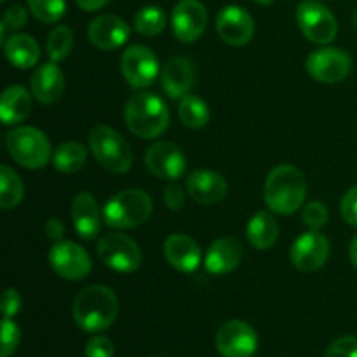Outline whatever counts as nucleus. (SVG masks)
Segmentation results:
<instances>
[{"label":"nucleus","mask_w":357,"mask_h":357,"mask_svg":"<svg viewBox=\"0 0 357 357\" xmlns=\"http://www.w3.org/2000/svg\"><path fill=\"white\" fill-rule=\"evenodd\" d=\"M305 195L307 181L298 167L282 164L268 173L264 199L271 211L278 215H291L302 208Z\"/></svg>","instance_id":"1"},{"label":"nucleus","mask_w":357,"mask_h":357,"mask_svg":"<svg viewBox=\"0 0 357 357\" xmlns=\"http://www.w3.org/2000/svg\"><path fill=\"white\" fill-rule=\"evenodd\" d=\"M119 314L117 295L101 284L89 286L73 302V319L80 330L98 333L110 326Z\"/></svg>","instance_id":"2"},{"label":"nucleus","mask_w":357,"mask_h":357,"mask_svg":"<svg viewBox=\"0 0 357 357\" xmlns=\"http://www.w3.org/2000/svg\"><path fill=\"white\" fill-rule=\"evenodd\" d=\"M124 119L129 131L143 139L162 135L169 124V110L162 98L153 93L132 94L124 108Z\"/></svg>","instance_id":"3"},{"label":"nucleus","mask_w":357,"mask_h":357,"mask_svg":"<svg viewBox=\"0 0 357 357\" xmlns=\"http://www.w3.org/2000/svg\"><path fill=\"white\" fill-rule=\"evenodd\" d=\"M152 209V199L145 190L129 188L115 194L105 204L103 218L112 229H135L150 218Z\"/></svg>","instance_id":"4"},{"label":"nucleus","mask_w":357,"mask_h":357,"mask_svg":"<svg viewBox=\"0 0 357 357\" xmlns=\"http://www.w3.org/2000/svg\"><path fill=\"white\" fill-rule=\"evenodd\" d=\"M89 149L98 162L115 174L128 173L132 166V153L128 142L115 129L96 126L89 132Z\"/></svg>","instance_id":"5"},{"label":"nucleus","mask_w":357,"mask_h":357,"mask_svg":"<svg viewBox=\"0 0 357 357\" xmlns=\"http://www.w3.org/2000/svg\"><path fill=\"white\" fill-rule=\"evenodd\" d=\"M9 155L20 166L28 169H40L51 159V143L47 136L37 128L23 126L16 128L6 138Z\"/></svg>","instance_id":"6"},{"label":"nucleus","mask_w":357,"mask_h":357,"mask_svg":"<svg viewBox=\"0 0 357 357\" xmlns=\"http://www.w3.org/2000/svg\"><path fill=\"white\" fill-rule=\"evenodd\" d=\"M98 257L108 268L122 274H131L142 265L138 244L126 234L110 232L98 239Z\"/></svg>","instance_id":"7"},{"label":"nucleus","mask_w":357,"mask_h":357,"mask_svg":"<svg viewBox=\"0 0 357 357\" xmlns=\"http://www.w3.org/2000/svg\"><path fill=\"white\" fill-rule=\"evenodd\" d=\"M296 21L302 33L314 44H330L337 37L338 24L333 13L316 0H303L300 3Z\"/></svg>","instance_id":"8"},{"label":"nucleus","mask_w":357,"mask_h":357,"mask_svg":"<svg viewBox=\"0 0 357 357\" xmlns=\"http://www.w3.org/2000/svg\"><path fill=\"white\" fill-rule=\"evenodd\" d=\"M305 66L310 77L317 82L337 84L351 73L352 59L338 47H321L310 52Z\"/></svg>","instance_id":"9"},{"label":"nucleus","mask_w":357,"mask_h":357,"mask_svg":"<svg viewBox=\"0 0 357 357\" xmlns=\"http://www.w3.org/2000/svg\"><path fill=\"white\" fill-rule=\"evenodd\" d=\"M121 72L129 86L142 89L152 86L159 75V61L146 45H131L121 58Z\"/></svg>","instance_id":"10"},{"label":"nucleus","mask_w":357,"mask_h":357,"mask_svg":"<svg viewBox=\"0 0 357 357\" xmlns=\"http://www.w3.org/2000/svg\"><path fill=\"white\" fill-rule=\"evenodd\" d=\"M51 268L63 279L68 281H80L87 278L91 272V258L84 248L72 241L54 243L49 253Z\"/></svg>","instance_id":"11"},{"label":"nucleus","mask_w":357,"mask_h":357,"mask_svg":"<svg viewBox=\"0 0 357 357\" xmlns=\"http://www.w3.org/2000/svg\"><path fill=\"white\" fill-rule=\"evenodd\" d=\"M216 349L222 357H253L258 349L257 331L244 321H229L218 330Z\"/></svg>","instance_id":"12"},{"label":"nucleus","mask_w":357,"mask_h":357,"mask_svg":"<svg viewBox=\"0 0 357 357\" xmlns=\"http://www.w3.org/2000/svg\"><path fill=\"white\" fill-rule=\"evenodd\" d=\"M330 257V241L319 230H310L293 243L289 258L302 272H316L324 267Z\"/></svg>","instance_id":"13"},{"label":"nucleus","mask_w":357,"mask_h":357,"mask_svg":"<svg viewBox=\"0 0 357 357\" xmlns=\"http://www.w3.org/2000/svg\"><path fill=\"white\" fill-rule=\"evenodd\" d=\"M208 10L199 0H180L171 14V26L178 40L190 44L206 30Z\"/></svg>","instance_id":"14"},{"label":"nucleus","mask_w":357,"mask_h":357,"mask_svg":"<svg viewBox=\"0 0 357 357\" xmlns=\"http://www.w3.org/2000/svg\"><path fill=\"white\" fill-rule=\"evenodd\" d=\"M145 164L153 176L174 181L185 173L187 160L178 145L171 142H157L146 150Z\"/></svg>","instance_id":"15"},{"label":"nucleus","mask_w":357,"mask_h":357,"mask_svg":"<svg viewBox=\"0 0 357 357\" xmlns=\"http://www.w3.org/2000/svg\"><path fill=\"white\" fill-rule=\"evenodd\" d=\"M216 31L229 45H244L253 38L255 21L243 7L229 6L216 16Z\"/></svg>","instance_id":"16"},{"label":"nucleus","mask_w":357,"mask_h":357,"mask_svg":"<svg viewBox=\"0 0 357 357\" xmlns=\"http://www.w3.org/2000/svg\"><path fill=\"white\" fill-rule=\"evenodd\" d=\"M129 33H131L129 24L122 17L114 16V14H101V16L94 17L87 28L89 40L103 51L124 45L128 42Z\"/></svg>","instance_id":"17"},{"label":"nucleus","mask_w":357,"mask_h":357,"mask_svg":"<svg viewBox=\"0 0 357 357\" xmlns=\"http://www.w3.org/2000/svg\"><path fill=\"white\" fill-rule=\"evenodd\" d=\"M229 190L225 178L216 171L197 169L188 176L187 192L199 204H216L223 201Z\"/></svg>","instance_id":"18"},{"label":"nucleus","mask_w":357,"mask_h":357,"mask_svg":"<svg viewBox=\"0 0 357 357\" xmlns=\"http://www.w3.org/2000/svg\"><path fill=\"white\" fill-rule=\"evenodd\" d=\"M195 80V70L194 65L188 58L183 56H176L171 58L166 63L160 73V86L162 91L173 100L183 98L190 93L192 86Z\"/></svg>","instance_id":"19"},{"label":"nucleus","mask_w":357,"mask_h":357,"mask_svg":"<svg viewBox=\"0 0 357 357\" xmlns=\"http://www.w3.org/2000/svg\"><path fill=\"white\" fill-rule=\"evenodd\" d=\"M243 244L236 237H222L215 241L206 255V271L213 275H225L239 267L243 260Z\"/></svg>","instance_id":"20"},{"label":"nucleus","mask_w":357,"mask_h":357,"mask_svg":"<svg viewBox=\"0 0 357 357\" xmlns=\"http://www.w3.org/2000/svg\"><path fill=\"white\" fill-rule=\"evenodd\" d=\"M30 87L31 94L38 103L51 105L61 98L63 89H65V77L54 61L45 63L33 72Z\"/></svg>","instance_id":"21"},{"label":"nucleus","mask_w":357,"mask_h":357,"mask_svg":"<svg viewBox=\"0 0 357 357\" xmlns=\"http://www.w3.org/2000/svg\"><path fill=\"white\" fill-rule=\"evenodd\" d=\"M164 257L180 272H194L201 264V250L192 237L173 234L164 243Z\"/></svg>","instance_id":"22"},{"label":"nucleus","mask_w":357,"mask_h":357,"mask_svg":"<svg viewBox=\"0 0 357 357\" xmlns=\"http://www.w3.org/2000/svg\"><path fill=\"white\" fill-rule=\"evenodd\" d=\"M72 220L82 239H94L101 229V215L96 201L89 192H80L72 202Z\"/></svg>","instance_id":"23"},{"label":"nucleus","mask_w":357,"mask_h":357,"mask_svg":"<svg viewBox=\"0 0 357 357\" xmlns=\"http://www.w3.org/2000/svg\"><path fill=\"white\" fill-rule=\"evenodd\" d=\"M3 52L10 65L20 70L31 68L40 59V47H38L37 40L26 33H17L7 38Z\"/></svg>","instance_id":"24"},{"label":"nucleus","mask_w":357,"mask_h":357,"mask_svg":"<svg viewBox=\"0 0 357 357\" xmlns=\"http://www.w3.org/2000/svg\"><path fill=\"white\" fill-rule=\"evenodd\" d=\"M31 96L21 86L7 87L0 98V119L6 126L23 122L30 115Z\"/></svg>","instance_id":"25"},{"label":"nucleus","mask_w":357,"mask_h":357,"mask_svg":"<svg viewBox=\"0 0 357 357\" xmlns=\"http://www.w3.org/2000/svg\"><path fill=\"white\" fill-rule=\"evenodd\" d=\"M246 236L253 248H257V250H268L278 241L279 225L271 213L260 211L248 222Z\"/></svg>","instance_id":"26"},{"label":"nucleus","mask_w":357,"mask_h":357,"mask_svg":"<svg viewBox=\"0 0 357 357\" xmlns=\"http://www.w3.org/2000/svg\"><path fill=\"white\" fill-rule=\"evenodd\" d=\"M87 159V150L79 142L61 143L52 153V164L61 173H75L82 169Z\"/></svg>","instance_id":"27"},{"label":"nucleus","mask_w":357,"mask_h":357,"mask_svg":"<svg viewBox=\"0 0 357 357\" xmlns=\"http://www.w3.org/2000/svg\"><path fill=\"white\" fill-rule=\"evenodd\" d=\"M178 115H180L181 122L190 129L204 128L211 117L208 103L199 96H194V94H187V96L181 98Z\"/></svg>","instance_id":"28"},{"label":"nucleus","mask_w":357,"mask_h":357,"mask_svg":"<svg viewBox=\"0 0 357 357\" xmlns=\"http://www.w3.org/2000/svg\"><path fill=\"white\" fill-rule=\"evenodd\" d=\"M24 187L21 178L9 166H0V208L14 209L23 201Z\"/></svg>","instance_id":"29"},{"label":"nucleus","mask_w":357,"mask_h":357,"mask_svg":"<svg viewBox=\"0 0 357 357\" xmlns=\"http://www.w3.org/2000/svg\"><path fill=\"white\" fill-rule=\"evenodd\" d=\"M166 14L160 7L146 6L136 13L135 30L145 37H153L166 28Z\"/></svg>","instance_id":"30"},{"label":"nucleus","mask_w":357,"mask_h":357,"mask_svg":"<svg viewBox=\"0 0 357 357\" xmlns=\"http://www.w3.org/2000/svg\"><path fill=\"white\" fill-rule=\"evenodd\" d=\"M73 45V31L68 26L61 24L56 26L47 37V56L51 61H63L70 54Z\"/></svg>","instance_id":"31"},{"label":"nucleus","mask_w":357,"mask_h":357,"mask_svg":"<svg viewBox=\"0 0 357 357\" xmlns=\"http://www.w3.org/2000/svg\"><path fill=\"white\" fill-rule=\"evenodd\" d=\"M28 9L42 23H56L66 9L65 0H28Z\"/></svg>","instance_id":"32"},{"label":"nucleus","mask_w":357,"mask_h":357,"mask_svg":"<svg viewBox=\"0 0 357 357\" xmlns=\"http://www.w3.org/2000/svg\"><path fill=\"white\" fill-rule=\"evenodd\" d=\"M21 340V331L17 324L10 317H3L2 321V352L0 357H10L16 352Z\"/></svg>","instance_id":"33"},{"label":"nucleus","mask_w":357,"mask_h":357,"mask_svg":"<svg viewBox=\"0 0 357 357\" xmlns=\"http://www.w3.org/2000/svg\"><path fill=\"white\" fill-rule=\"evenodd\" d=\"M328 208L324 202L314 201L303 208V223L309 227L310 230H321L328 223Z\"/></svg>","instance_id":"34"},{"label":"nucleus","mask_w":357,"mask_h":357,"mask_svg":"<svg viewBox=\"0 0 357 357\" xmlns=\"http://www.w3.org/2000/svg\"><path fill=\"white\" fill-rule=\"evenodd\" d=\"M26 9L23 6H13L3 13L2 23H0V28H2V37L7 33V31L20 30V28L24 26L26 23Z\"/></svg>","instance_id":"35"},{"label":"nucleus","mask_w":357,"mask_h":357,"mask_svg":"<svg viewBox=\"0 0 357 357\" xmlns=\"http://www.w3.org/2000/svg\"><path fill=\"white\" fill-rule=\"evenodd\" d=\"M324 357H357V337H342L335 340Z\"/></svg>","instance_id":"36"},{"label":"nucleus","mask_w":357,"mask_h":357,"mask_svg":"<svg viewBox=\"0 0 357 357\" xmlns=\"http://www.w3.org/2000/svg\"><path fill=\"white\" fill-rule=\"evenodd\" d=\"M340 213L345 223H349V225L357 229V185L344 195L340 204Z\"/></svg>","instance_id":"37"},{"label":"nucleus","mask_w":357,"mask_h":357,"mask_svg":"<svg viewBox=\"0 0 357 357\" xmlns=\"http://www.w3.org/2000/svg\"><path fill=\"white\" fill-rule=\"evenodd\" d=\"M114 344L107 337H93L86 345V357H114Z\"/></svg>","instance_id":"38"},{"label":"nucleus","mask_w":357,"mask_h":357,"mask_svg":"<svg viewBox=\"0 0 357 357\" xmlns=\"http://www.w3.org/2000/svg\"><path fill=\"white\" fill-rule=\"evenodd\" d=\"M164 202H166L167 208L171 211H178V209L183 208L185 204V192L183 188L178 183L171 181L166 188H164Z\"/></svg>","instance_id":"39"},{"label":"nucleus","mask_w":357,"mask_h":357,"mask_svg":"<svg viewBox=\"0 0 357 357\" xmlns=\"http://www.w3.org/2000/svg\"><path fill=\"white\" fill-rule=\"evenodd\" d=\"M21 309V296L16 289L9 288L2 295V314L3 317H14Z\"/></svg>","instance_id":"40"},{"label":"nucleus","mask_w":357,"mask_h":357,"mask_svg":"<svg viewBox=\"0 0 357 357\" xmlns=\"http://www.w3.org/2000/svg\"><path fill=\"white\" fill-rule=\"evenodd\" d=\"M45 234L52 243H61L63 236H65V227L59 218H49L45 223Z\"/></svg>","instance_id":"41"},{"label":"nucleus","mask_w":357,"mask_h":357,"mask_svg":"<svg viewBox=\"0 0 357 357\" xmlns=\"http://www.w3.org/2000/svg\"><path fill=\"white\" fill-rule=\"evenodd\" d=\"M75 2L80 9L89 10L91 13V10H98V9H101V7H105L108 2H110V0H75Z\"/></svg>","instance_id":"42"},{"label":"nucleus","mask_w":357,"mask_h":357,"mask_svg":"<svg viewBox=\"0 0 357 357\" xmlns=\"http://www.w3.org/2000/svg\"><path fill=\"white\" fill-rule=\"evenodd\" d=\"M349 258H351V264L357 268V236L352 239L351 248H349Z\"/></svg>","instance_id":"43"},{"label":"nucleus","mask_w":357,"mask_h":357,"mask_svg":"<svg viewBox=\"0 0 357 357\" xmlns=\"http://www.w3.org/2000/svg\"><path fill=\"white\" fill-rule=\"evenodd\" d=\"M253 2L260 3V6H271V3L274 2V0H253Z\"/></svg>","instance_id":"44"},{"label":"nucleus","mask_w":357,"mask_h":357,"mask_svg":"<svg viewBox=\"0 0 357 357\" xmlns=\"http://www.w3.org/2000/svg\"><path fill=\"white\" fill-rule=\"evenodd\" d=\"M354 28H356V31H357V10H356V14H354Z\"/></svg>","instance_id":"45"},{"label":"nucleus","mask_w":357,"mask_h":357,"mask_svg":"<svg viewBox=\"0 0 357 357\" xmlns=\"http://www.w3.org/2000/svg\"><path fill=\"white\" fill-rule=\"evenodd\" d=\"M0 2H2V3H3V2H6V0H0Z\"/></svg>","instance_id":"46"}]
</instances>
